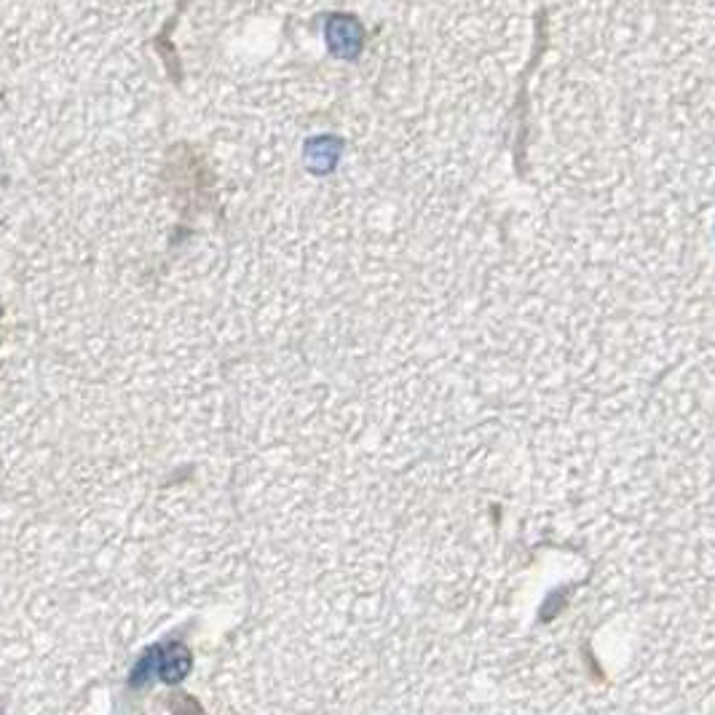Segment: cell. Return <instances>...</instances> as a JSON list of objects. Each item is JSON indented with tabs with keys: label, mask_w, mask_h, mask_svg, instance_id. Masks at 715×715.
<instances>
[{
	"label": "cell",
	"mask_w": 715,
	"mask_h": 715,
	"mask_svg": "<svg viewBox=\"0 0 715 715\" xmlns=\"http://www.w3.org/2000/svg\"><path fill=\"white\" fill-rule=\"evenodd\" d=\"M169 707H172V715H207L204 713V707H201L199 702L191 697V694H185V691H177V694H172V699H169Z\"/></svg>",
	"instance_id": "cell-4"
},
{
	"label": "cell",
	"mask_w": 715,
	"mask_h": 715,
	"mask_svg": "<svg viewBox=\"0 0 715 715\" xmlns=\"http://www.w3.org/2000/svg\"><path fill=\"white\" fill-rule=\"evenodd\" d=\"M362 25L354 17H333L327 25V41L338 57H357L362 49Z\"/></svg>",
	"instance_id": "cell-1"
},
{
	"label": "cell",
	"mask_w": 715,
	"mask_h": 715,
	"mask_svg": "<svg viewBox=\"0 0 715 715\" xmlns=\"http://www.w3.org/2000/svg\"><path fill=\"white\" fill-rule=\"evenodd\" d=\"M193 667V657L188 646L180 641H172L161 646V659H158V678L164 683H183Z\"/></svg>",
	"instance_id": "cell-2"
},
{
	"label": "cell",
	"mask_w": 715,
	"mask_h": 715,
	"mask_svg": "<svg viewBox=\"0 0 715 715\" xmlns=\"http://www.w3.org/2000/svg\"><path fill=\"white\" fill-rule=\"evenodd\" d=\"M158 659H161V646H153L134 662L132 673H129V689L140 691L153 681V675L158 673Z\"/></svg>",
	"instance_id": "cell-3"
}]
</instances>
